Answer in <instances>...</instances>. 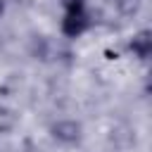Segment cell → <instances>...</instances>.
I'll list each match as a JSON object with an SVG mask.
<instances>
[{
    "label": "cell",
    "mask_w": 152,
    "mask_h": 152,
    "mask_svg": "<svg viewBox=\"0 0 152 152\" xmlns=\"http://www.w3.org/2000/svg\"><path fill=\"white\" fill-rule=\"evenodd\" d=\"M126 48L128 52L140 59V62H147L150 55H152V31L150 28H138L128 40H126Z\"/></svg>",
    "instance_id": "3957f363"
},
{
    "label": "cell",
    "mask_w": 152,
    "mask_h": 152,
    "mask_svg": "<svg viewBox=\"0 0 152 152\" xmlns=\"http://www.w3.org/2000/svg\"><path fill=\"white\" fill-rule=\"evenodd\" d=\"M142 2L145 0H114V7L121 17H135L142 10Z\"/></svg>",
    "instance_id": "277c9868"
},
{
    "label": "cell",
    "mask_w": 152,
    "mask_h": 152,
    "mask_svg": "<svg viewBox=\"0 0 152 152\" xmlns=\"http://www.w3.org/2000/svg\"><path fill=\"white\" fill-rule=\"evenodd\" d=\"M50 138L55 142H59V145H66V147L69 145H76L83 138V126L76 119H57L50 126Z\"/></svg>",
    "instance_id": "7a4b0ae2"
},
{
    "label": "cell",
    "mask_w": 152,
    "mask_h": 152,
    "mask_svg": "<svg viewBox=\"0 0 152 152\" xmlns=\"http://www.w3.org/2000/svg\"><path fill=\"white\" fill-rule=\"evenodd\" d=\"M90 26H93V14L88 12V7L86 10H71V12H64V17H62V21H59V31H62V36H66V38H81L86 31H90Z\"/></svg>",
    "instance_id": "6da1fadb"
},
{
    "label": "cell",
    "mask_w": 152,
    "mask_h": 152,
    "mask_svg": "<svg viewBox=\"0 0 152 152\" xmlns=\"http://www.w3.org/2000/svg\"><path fill=\"white\" fill-rule=\"evenodd\" d=\"M5 14V0H0V17Z\"/></svg>",
    "instance_id": "8992f818"
},
{
    "label": "cell",
    "mask_w": 152,
    "mask_h": 152,
    "mask_svg": "<svg viewBox=\"0 0 152 152\" xmlns=\"http://www.w3.org/2000/svg\"><path fill=\"white\" fill-rule=\"evenodd\" d=\"M62 2V10L64 12H71V10H86L88 7V0H59Z\"/></svg>",
    "instance_id": "5b68a950"
}]
</instances>
